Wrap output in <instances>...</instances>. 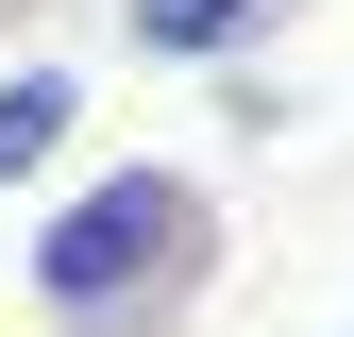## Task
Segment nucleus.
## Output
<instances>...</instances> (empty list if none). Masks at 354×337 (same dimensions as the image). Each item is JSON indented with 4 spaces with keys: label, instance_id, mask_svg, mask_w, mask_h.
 <instances>
[{
    "label": "nucleus",
    "instance_id": "nucleus-1",
    "mask_svg": "<svg viewBox=\"0 0 354 337\" xmlns=\"http://www.w3.org/2000/svg\"><path fill=\"white\" fill-rule=\"evenodd\" d=\"M219 287V202L203 168H84V186L34 220V320L51 337H186V304Z\"/></svg>",
    "mask_w": 354,
    "mask_h": 337
},
{
    "label": "nucleus",
    "instance_id": "nucleus-3",
    "mask_svg": "<svg viewBox=\"0 0 354 337\" xmlns=\"http://www.w3.org/2000/svg\"><path fill=\"white\" fill-rule=\"evenodd\" d=\"M68 135H84V68H0V186H51L68 168Z\"/></svg>",
    "mask_w": 354,
    "mask_h": 337
},
{
    "label": "nucleus",
    "instance_id": "nucleus-2",
    "mask_svg": "<svg viewBox=\"0 0 354 337\" xmlns=\"http://www.w3.org/2000/svg\"><path fill=\"white\" fill-rule=\"evenodd\" d=\"M136 68H236L253 34H287V0H118Z\"/></svg>",
    "mask_w": 354,
    "mask_h": 337
}]
</instances>
